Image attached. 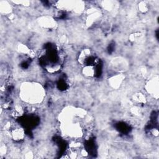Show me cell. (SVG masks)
Returning a JSON list of instances; mask_svg holds the SVG:
<instances>
[{
    "label": "cell",
    "instance_id": "2",
    "mask_svg": "<svg viewBox=\"0 0 159 159\" xmlns=\"http://www.w3.org/2000/svg\"><path fill=\"white\" fill-rule=\"evenodd\" d=\"M134 100L135 102L137 103H145L146 101V99L145 96L142 93H136L134 95Z\"/></svg>",
    "mask_w": 159,
    "mask_h": 159
},
{
    "label": "cell",
    "instance_id": "4",
    "mask_svg": "<svg viewBox=\"0 0 159 159\" xmlns=\"http://www.w3.org/2000/svg\"><path fill=\"white\" fill-rule=\"evenodd\" d=\"M139 8H140V10L141 11L145 12L146 11H147V5L144 3H142V4L140 5V6H139Z\"/></svg>",
    "mask_w": 159,
    "mask_h": 159
},
{
    "label": "cell",
    "instance_id": "1",
    "mask_svg": "<svg viewBox=\"0 0 159 159\" xmlns=\"http://www.w3.org/2000/svg\"><path fill=\"white\" fill-rule=\"evenodd\" d=\"M43 89L39 84H26L22 86L21 97L26 102L36 103L43 97Z\"/></svg>",
    "mask_w": 159,
    "mask_h": 159
},
{
    "label": "cell",
    "instance_id": "3",
    "mask_svg": "<svg viewBox=\"0 0 159 159\" xmlns=\"http://www.w3.org/2000/svg\"><path fill=\"white\" fill-rule=\"evenodd\" d=\"M111 83L114 87H118L119 86V85H120L122 81V77L121 76V75H118V76L113 77V78H111Z\"/></svg>",
    "mask_w": 159,
    "mask_h": 159
}]
</instances>
